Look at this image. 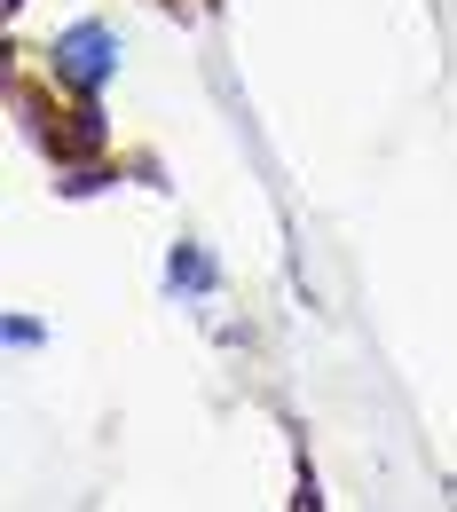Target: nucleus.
<instances>
[{
    "label": "nucleus",
    "instance_id": "obj_1",
    "mask_svg": "<svg viewBox=\"0 0 457 512\" xmlns=\"http://www.w3.org/2000/svg\"><path fill=\"white\" fill-rule=\"evenodd\" d=\"M56 64H64V79H79V87H103V79H111V32L79 24L64 48H56Z\"/></svg>",
    "mask_w": 457,
    "mask_h": 512
},
{
    "label": "nucleus",
    "instance_id": "obj_2",
    "mask_svg": "<svg viewBox=\"0 0 457 512\" xmlns=\"http://www.w3.org/2000/svg\"><path fill=\"white\" fill-rule=\"evenodd\" d=\"M174 284H190V292H213V268H205V253L197 245H174V268H166Z\"/></svg>",
    "mask_w": 457,
    "mask_h": 512
}]
</instances>
